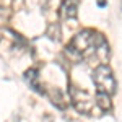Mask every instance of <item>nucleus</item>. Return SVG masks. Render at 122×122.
I'll return each mask as SVG.
<instances>
[{
    "label": "nucleus",
    "instance_id": "1",
    "mask_svg": "<svg viewBox=\"0 0 122 122\" xmlns=\"http://www.w3.org/2000/svg\"><path fill=\"white\" fill-rule=\"evenodd\" d=\"M67 54L73 60L91 59L98 56L104 59L109 54V46L101 33H96L93 29H83L67 46Z\"/></svg>",
    "mask_w": 122,
    "mask_h": 122
},
{
    "label": "nucleus",
    "instance_id": "2",
    "mask_svg": "<svg viewBox=\"0 0 122 122\" xmlns=\"http://www.w3.org/2000/svg\"><path fill=\"white\" fill-rule=\"evenodd\" d=\"M93 81L96 85L98 93H104V94H107V96H112L116 93L117 83H116V78H114L112 70H111L109 65L99 64V65L96 67L93 72Z\"/></svg>",
    "mask_w": 122,
    "mask_h": 122
},
{
    "label": "nucleus",
    "instance_id": "3",
    "mask_svg": "<svg viewBox=\"0 0 122 122\" xmlns=\"http://www.w3.org/2000/svg\"><path fill=\"white\" fill-rule=\"evenodd\" d=\"M70 101L75 106V109L81 114H91L94 107V98L88 91H85L81 88L70 86Z\"/></svg>",
    "mask_w": 122,
    "mask_h": 122
},
{
    "label": "nucleus",
    "instance_id": "4",
    "mask_svg": "<svg viewBox=\"0 0 122 122\" xmlns=\"http://www.w3.org/2000/svg\"><path fill=\"white\" fill-rule=\"evenodd\" d=\"M78 3L80 0H64L59 7V15L64 20H75L78 15Z\"/></svg>",
    "mask_w": 122,
    "mask_h": 122
},
{
    "label": "nucleus",
    "instance_id": "5",
    "mask_svg": "<svg viewBox=\"0 0 122 122\" xmlns=\"http://www.w3.org/2000/svg\"><path fill=\"white\" fill-rule=\"evenodd\" d=\"M25 80L28 81V85L34 90V91H38V93H44V88H41V83H39V72L36 68H29L26 70V73H25Z\"/></svg>",
    "mask_w": 122,
    "mask_h": 122
},
{
    "label": "nucleus",
    "instance_id": "6",
    "mask_svg": "<svg viewBox=\"0 0 122 122\" xmlns=\"http://www.w3.org/2000/svg\"><path fill=\"white\" fill-rule=\"evenodd\" d=\"M94 104L103 111V112H107L112 109V103H111V96L104 93H96V98H94Z\"/></svg>",
    "mask_w": 122,
    "mask_h": 122
},
{
    "label": "nucleus",
    "instance_id": "7",
    "mask_svg": "<svg viewBox=\"0 0 122 122\" xmlns=\"http://www.w3.org/2000/svg\"><path fill=\"white\" fill-rule=\"evenodd\" d=\"M46 34L51 39L59 41V39H60V26H59V23H51L49 28H47V31H46Z\"/></svg>",
    "mask_w": 122,
    "mask_h": 122
},
{
    "label": "nucleus",
    "instance_id": "8",
    "mask_svg": "<svg viewBox=\"0 0 122 122\" xmlns=\"http://www.w3.org/2000/svg\"><path fill=\"white\" fill-rule=\"evenodd\" d=\"M98 5H99V7H104V5H106V2H104V0H98Z\"/></svg>",
    "mask_w": 122,
    "mask_h": 122
}]
</instances>
